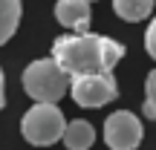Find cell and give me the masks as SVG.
Wrapping results in <instances>:
<instances>
[{
	"mask_svg": "<svg viewBox=\"0 0 156 150\" xmlns=\"http://www.w3.org/2000/svg\"><path fill=\"white\" fill-rule=\"evenodd\" d=\"M145 49H147V55L156 61V17L151 20V26H147V32H145Z\"/></svg>",
	"mask_w": 156,
	"mask_h": 150,
	"instance_id": "11",
	"label": "cell"
},
{
	"mask_svg": "<svg viewBox=\"0 0 156 150\" xmlns=\"http://www.w3.org/2000/svg\"><path fill=\"white\" fill-rule=\"evenodd\" d=\"M95 141V127L87 118H75L67 124V133H64V147L67 150H90Z\"/></svg>",
	"mask_w": 156,
	"mask_h": 150,
	"instance_id": "7",
	"label": "cell"
},
{
	"mask_svg": "<svg viewBox=\"0 0 156 150\" xmlns=\"http://www.w3.org/2000/svg\"><path fill=\"white\" fill-rule=\"evenodd\" d=\"M90 3H95V0H90Z\"/></svg>",
	"mask_w": 156,
	"mask_h": 150,
	"instance_id": "13",
	"label": "cell"
},
{
	"mask_svg": "<svg viewBox=\"0 0 156 150\" xmlns=\"http://www.w3.org/2000/svg\"><path fill=\"white\" fill-rule=\"evenodd\" d=\"M20 84L29 98H35V104H58V98L69 92L73 78L58 67L55 58H38L23 69Z\"/></svg>",
	"mask_w": 156,
	"mask_h": 150,
	"instance_id": "2",
	"label": "cell"
},
{
	"mask_svg": "<svg viewBox=\"0 0 156 150\" xmlns=\"http://www.w3.org/2000/svg\"><path fill=\"white\" fill-rule=\"evenodd\" d=\"M67 124L69 121L64 118L58 104H32L20 118V133L29 145L46 147V145H55V141H64Z\"/></svg>",
	"mask_w": 156,
	"mask_h": 150,
	"instance_id": "3",
	"label": "cell"
},
{
	"mask_svg": "<svg viewBox=\"0 0 156 150\" xmlns=\"http://www.w3.org/2000/svg\"><path fill=\"white\" fill-rule=\"evenodd\" d=\"M6 104V78H3V69H0V110Z\"/></svg>",
	"mask_w": 156,
	"mask_h": 150,
	"instance_id": "12",
	"label": "cell"
},
{
	"mask_svg": "<svg viewBox=\"0 0 156 150\" xmlns=\"http://www.w3.org/2000/svg\"><path fill=\"white\" fill-rule=\"evenodd\" d=\"M104 141L110 150H136L142 141V121L130 110H116L104 121Z\"/></svg>",
	"mask_w": 156,
	"mask_h": 150,
	"instance_id": "5",
	"label": "cell"
},
{
	"mask_svg": "<svg viewBox=\"0 0 156 150\" xmlns=\"http://www.w3.org/2000/svg\"><path fill=\"white\" fill-rule=\"evenodd\" d=\"M52 58L69 78L78 75H110L124 58V46L104 35H61L52 44Z\"/></svg>",
	"mask_w": 156,
	"mask_h": 150,
	"instance_id": "1",
	"label": "cell"
},
{
	"mask_svg": "<svg viewBox=\"0 0 156 150\" xmlns=\"http://www.w3.org/2000/svg\"><path fill=\"white\" fill-rule=\"evenodd\" d=\"M55 20L64 29H73V35L90 32V0H58Z\"/></svg>",
	"mask_w": 156,
	"mask_h": 150,
	"instance_id": "6",
	"label": "cell"
},
{
	"mask_svg": "<svg viewBox=\"0 0 156 150\" xmlns=\"http://www.w3.org/2000/svg\"><path fill=\"white\" fill-rule=\"evenodd\" d=\"M145 118L156 121V69L147 72V81H145Z\"/></svg>",
	"mask_w": 156,
	"mask_h": 150,
	"instance_id": "10",
	"label": "cell"
},
{
	"mask_svg": "<svg viewBox=\"0 0 156 150\" xmlns=\"http://www.w3.org/2000/svg\"><path fill=\"white\" fill-rule=\"evenodd\" d=\"M69 95L78 107H87V110H95V107L110 104L119 95L116 78L113 75H78L69 84Z\"/></svg>",
	"mask_w": 156,
	"mask_h": 150,
	"instance_id": "4",
	"label": "cell"
},
{
	"mask_svg": "<svg viewBox=\"0 0 156 150\" xmlns=\"http://www.w3.org/2000/svg\"><path fill=\"white\" fill-rule=\"evenodd\" d=\"M153 0H113V12L127 23H139L153 12Z\"/></svg>",
	"mask_w": 156,
	"mask_h": 150,
	"instance_id": "9",
	"label": "cell"
},
{
	"mask_svg": "<svg viewBox=\"0 0 156 150\" xmlns=\"http://www.w3.org/2000/svg\"><path fill=\"white\" fill-rule=\"evenodd\" d=\"M20 12H23L20 0H0V46L15 38L17 26H20Z\"/></svg>",
	"mask_w": 156,
	"mask_h": 150,
	"instance_id": "8",
	"label": "cell"
}]
</instances>
